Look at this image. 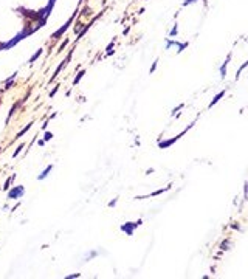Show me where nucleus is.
I'll return each instance as SVG.
<instances>
[{
    "mask_svg": "<svg viewBox=\"0 0 248 279\" xmlns=\"http://www.w3.org/2000/svg\"><path fill=\"white\" fill-rule=\"evenodd\" d=\"M230 58H231V54H228V58H226V61H225V64L222 65V68H220V73H222V78L225 76V73H226V64H228V61H230Z\"/></svg>",
    "mask_w": 248,
    "mask_h": 279,
    "instance_id": "39448f33",
    "label": "nucleus"
},
{
    "mask_svg": "<svg viewBox=\"0 0 248 279\" xmlns=\"http://www.w3.org/2000/svg\"><path fill=\"white\" fill-rule=\"evenodd\" d=\"M22 195H23V188H22V186H19L17 189H13L11 192L8 194L9 199H17V197H22Z\"/></svg>",
    "mask_w": 248,
    "mask_h": 279,
    "instance_id": "f03ea898",
    "label": "nucleus"
},
{
    "mask_svg": "<svg viewBox=\"0 0 248 279\" xmlns=\"http://www.w3.org/2000/svg\"><path fill=\"white\" fill-rule=\"evenodd\" d=\"M192 2H196V0H185V3H183V5H188V3H192Z\"/></svg>",
    "mask_w": 248,
    "mask_h": 279,
    "instance_id": "4468645a",
    "label": "nucleus"
},
{
    "mask_svg": "<svg viewBox=\"0 0 248 279\" xmlns=\"http://www.w3.org/2000/svg\"><path fill=\"white\" fill-rule=\"evenodd\" d=\"M138 225H141V220L132 222V223H126V225H123V226H121V229H123V231H126L129 236H132V234H133V228H137Z\"/></svg>",
    "mask_w": 248,
    "mask_h": 279,
    "instance_id": "f257e3e1",
    "label": "nucleus"
},
{
    "mask_svg": "<svg viewBox=\"0 0 248 279\" xmlns=\"http://www.w3.org/2000/svg\"><path fill=\"white\" fill-rule=\"evenodd\" d=\"M40 54H42V50H40V48H39V50H37V51L34 53V56H33V58H31V59H30V64H33V62L36 61V59H37V58H39V56H40Z\"/></svg>",
    "mask_w": 248,
    "mask_h": 279,
    "instance_id": "0eeeda50",
    "label": "nucleus"
},
{
    "mask_svg": "<svg viewBox=\"0 0 248 279\" xmlns=\"http://www.w3.org/2000/svg\"><path fill=\"white\" fill-rule=\"evenodd\" d=\"M82 76H84V72H81V73L78 75V78H76V79H74V84H78V82H79V79H81V78H82Z\"/></svg>",
    "mask_w": 248,
    "mask_h": 279,
    "instance_id": "1a4fd4ad",
    "label": "nucleus"
},
{
    "mask_svg": "<svg viewBox=\"0 0 248 279\" xmlns=\"http://www.w3.org/2000/svg\"><path fill=\"white\" fill-rule=\"evenodd\" d=\"M155 67H157V62H154V65H152V68H150V73H152V72H154V70H155Z\"/></svg>",
    "mask_w": 248,
    "mask_h": 279,
    "instance_id": "ddd939ff",
    "label": "nucleus"
},
{
    "mask_svg": "<svg viewBox=\"0 0 248 279\" xmlns=\"http://www.w3.org/2000/svg\"><path fill=\"white\" fill-rule=\"evenodd\" d=\"M30 127H31V124H26V127H25V129H22V130H20V132L17 133V136H14V138H20V136H22V135H23V133H25V132H26V130H28Z\"/></svg>",
    "mask_w": 248,
    "mask_h": 279,
    "instance_id": "6e6552de",
    "label": "nucleus"
},
{
    "mask_svg": "<svg viewBox=\"0 0 248 279\" xmlns=\"http://www.w3.org/2000/svg\"><path fill=\"white\" fill-rule=\"evenodd\" d=\"M22 149H23V146H19V147H17V151L14 152V157H17V155H19V152L22 151Z\"/></svg>",
    "mask_w": 248,
    "mask_h": 279,
    "instance_id": "9d476101",
    "label": "nucleus"
},
{
    "mask_svg": "<svg viewBox=\"0 0 248 279\" xmlns=\"http://www.w3.org/2000/svg\"><path fill=\"white\" fill-rule=\"evenodd\" d=\"M180 136H181V135H179V136H175V138H171V140H168V141H164V143H160V147H161V149H164V147H168V146H171L172 143H175V141H177V140H179V138H180Z\"/></svg>",
    "mask_w": 248,
    "mask_h": 279,
    "instance_id": "7ed1b4c3",
    "label": "nucleus"
},
{
    "mask_svg": "<svg viewBox=\"0 0 248 279\" xmlns=\"http://www.w3.org/2000/svg\"><path fill=\"white\" fill-rule=\"evenodd\" d=\"M51 138H53V133H47V135H45V141L51 140Z\"/></svg>",
    "mask_w": 248,
    "mask_h": 279,
    "instance_id": "f8f14e48",
    "label": "nucleus"
},
{
    "mask_svg": "<svg viewBox=\"0 0 248 279\" xmlns=\"http://www.w3.org/2000/svg\"><path fill=\"white\" fill-rule=\"evenodd\" d=\"M51 169H53V166H47V169H45V171H44V172H42V174H40V175H39V177H37V178H39V180H44V178H45V177L48 175V172H50V171H51Z\"/></svg>",
    "mask_w": 248,
    "mask_h": 279,
    "instance_id": "20e7f679",
    "label": "nucleus"
},
{
    "mask_svg": "<svg viewBox=\"0 0 248 279\" xmlns=\"http://www.w3.org/2000/svg\"><path fill=\"white\" fill-rule=\"evenodd\" d=\"M177 34V25L174 26V28H172V31H171V36H175Z\"/></svg>",
    "mask_w": 248,
    "mask_h": 279,
    "instance_id": "9b49d317",
    "label": "nucleus"
},
{
    "mask_svg": "<svg viewBox=\"0 0 248 279\" xmlns=\"http://www.w3.org/2000/svg\"><path fill=\"white\" fill-rule=\"evenodd\" d=\"M223 95H225V92H220V93H219V95H217V96H215V98H214V99L211 101V104H209V107H213V106H214V104H215V102H217V101H219V99H220V98H222Z\"/></svg>",
    "mask_w": 248,
    "mask_h": 279,
    "instance_id": "423d86ee",
    "label": "nucleus"
},
{
    "mask_svg": "<svg viewBox=\"0 0 248 279\" xmlns=\"http://www.w3.org/2000/svg\"><path fill=\"white\" fill-rule=\"evenodd\" d=\"M67 278H79V273H76V275H72V276H67Z\"/></svg>",
    "mask_w": 248,
    "mask_h": 279,
    "instance_id": "2eb2a0df",
    "label": "nucleus"
}]
</instances>
